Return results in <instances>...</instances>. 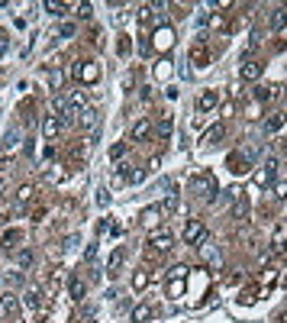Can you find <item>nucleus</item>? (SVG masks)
I'll list each match as a JSON object with an SVG mask.
<instances>
[{
  "instance_id": "obj_43",
  "label": "nucleus",
  "mask_w": 287,
  "mask_h": 323,
  "mask_svg": "<svg viewBox=\"0 0 287 323\" xmlns=\"http://www.w3.org/2000/svg\"><path fill=\"white\" fill-rule=\"evenodd\" d=\"M6 49H10V36H6V32H0V58L6 55Z\"/></svg>"
},
{
  "instance_id": "obj_46",
  "label": "nucleus",
  "mask_w": 287,
  "mask_h": 323,
  "mask_svg": "<svg viewBox=\"0 0 287 323\" xmlns=\"http://www.w3.org/2000/svg\"><path fill=\"white\" fill-rule=\"evenodd\" d=\"M133 81H136V74H133V71L123 74V91H129V87H133Z\"/></svg>"
},
{
  "instance_id": "obj_35",
  "label": "nucleus",
  "mask_w": 287,
  "mask_h": 323,
  "mask_svg": "<svg viewBox=\"0 0 287 323\" xmlns=\"http://www.w3.org/2000/svg\"><path fill=\"white\" fill-rule=\"evenodd\" d=\"M275 197L278 201H287V178H278L275 181Z\"/></svg>"
},
{
  "instance_id": "obj_52",
  "label": "nucleus",
  "mask_w": 287,
  "mask_h": 323,
  "mask_svg": "<svg viewBox=\"0 0 287 323\" xmlns=\"http://www.w3.org/2000/svg\"><path fill=\"white\" fill-rule=\"evenodd\" d=\"M284 26H287V6H284Z\"/></svg>"
},
{
  "instance_id": "obj_28",
  "label": "nucleus",
  "mask_w": 287,
  "mask_h": 323,
  "mask_svg": "<svg viewBox=\"0 0 287 323\" xmlns=\"http://www.w3.org/2000/svg\"><path fill=\"white\" fill-rule=\"evenodd\" d=\"M148 281H152V275H148L145 269L133 275V288H136V291H142V288H148Z\"/></svg>"
},
{
  "instance_id": "obj_8",
  "label": "nucleus",
  "mask_w": 287,
  "mask_h": 323,
  "mask_svg": "<svg viewBox=\"0 0 287 323\" xmlns=\"http://www.w3.org/2000/svg\"><path fill=\"white\" fill-rule=\"evenodd\" d=\"M148 246H155L158 252H168V249L174 246V236H171L168 230H155L152 236H148Z\"/></svg>"
},
{
  "instance_id": "obj_7",
  "label": "nucleus",
  "mask_w": 287,
  "mask_h": 323,
  "mask_svg": "<svg viewBox=\"0 0 287 323\" xmlns=\"http://www.w3.org/2000/svg\"><path fill=\"white\" fill-rule=\"evenodd\" d=\"M155 49H158V52H165V49H171V45H174V29H171V26H158V29H155Z\"/></svg>"
},
{
  "instance_id": "obj_12",
  "label": "nucleus",
  "mask_w": 287,
  "mask_h": 323,
  "mask_svg": "<svg viewBox=\"0 0 287 323\" xmlns=\"http://www.w3.org/2000/svg\"><path fill=\"white\" fill-rule=\"evenodd\" d=\"M68 107H71L74 116L84 113V110H87V91H71V94H68Z\"/></svg>"
},
{
  "instance_id": "obj_18",
  "label": "nucleus",
  "mask_w": 287,
  "mask_h": 323,
  "mask_svg": "<svg viewBox=\"0 0 287 323\" xmlns=\"http://www.w3.org/2000/svg\"><path fill=\"white\" fill-rule=\"evenodd\" d=\"M32 197H36V188H32V184H23V188H19V191H16V207H19V210H23V207H26V204H29V201H32Z\"/></svg>"
},
{
  "instance_id": "obj_15",
  "label": "nucleus",
  "mask_w": 287,
  "mask_h": 323,
  "mask_svg": "<svg viewBox=\"0 0 287 323\" xmlns=\"http://www.w3.org/2000/svg\"><path fill=\"white\" fill-rule=\"evenodd\" d=\"M152 136V123L148 120H136V126H133V142H142V139H148Z\"/></svg>"
},
{
  "instance_id": "obj_19",
  "label": "nucleus",
  "mask_w": 287,
  "mask_h": 323,
  "mask_svg": "<svg viewBox=\"0 0 287 323\" xmlns=\"http://www.w3.org/2000/svg\"><path fill=\"white\" fill-rule=\"evenodd\" d=\"M278 91H281V87H271V84H258V87H255V91H252V94H255V100H262V104H265V100L278 97Z\"/></svg>"
},
{
  "instance_id": "obj_39",
  "label": "nucleus",
  "mask_w": 287,
  "mask_h": 323,
  "mask_svg": "<svg viewBox=\"0 0 287 323\" xmlns=\"http://www.w3.org/2000/svg\"><path fill=\"white\" fill-rule=\"evenodd\" d=\"M58 36H61V39H71V36H74V23H65V26H58Z\"/></svg>"
},
{
  "instance_id": "obj_16",
  "label": "nucleus",
  "mask_w": 287,
  "mask_h": 323,
  "mask_svg": "<svg viewBox=\"0 0 287 323\" xmlns=\"http://www.w3.org/2000/svg\"><path fill=\"white\" fill-rule=\"evenodd\" d=\"M10 178H13V162H10V159H0V194L6 191Z\"/></svg>"
},
{
  "instance_id": "obj_38",
  "label": "nucleus",
  "mask_w": 287,
  "mask_h": 323,
  "mask_svg": "<svg viewBox=\"0 0 287 323\" xmlns=\"http://www.w3.org/2000/svg\"><path fill=\"white\" fill-rule=\"evenodd\" d=\"M123 155H126V142H116V146L110 149V159L116 162V159H123Z\"/></svg>"
},
{
  "instance_id": "obj_23",
  "label": "nucleus",
  "mask_w": 287,
  "mask_h": 323,
  "mask_svg": "<svg viewBox=\"0 0 287 323\" xmlns=\"http://www.w3.org/2000/svg\"><path fill=\"white\" fill-rule=\"evenodd\" d=\"M223 133H226V129H223V123H216V126H213V129H210V133H207V136H203V139H200V142H203V146H216V142H220V139H223Z\"/></svg>"
},
{
  "instance_id": "obj_1",
  "label": "nucleus",
  "mask_w": 287,
  "mask_h": 323,
  "mask_svg": "<svg viewBox=\"0 0 287 323\" xmlns=\"http://www.w3.org/2000/svg\"><path fill=\"white\" fill-rule=\"evenodd\" d=\"M216 194H220V191H216V181H213V175H210V171H200V175L190 178V197H194V201L213 204Z\"/></svg>"
},
{
  "instance_id": "obj_32",
  "label": "nucleus",
  "mask_w": 287,
  "mask_h": 323,
  "mask_svg": "<svg viewBox=\"0 0 287 323\" xmlns=\"http://www.w3.org/2000/svg\"><path fill=\"white\" fill-rule=\"evenodd\" d=\"M239 197H242V188H239V184H232V188L223 191V201H226V204H236Z\"/></svg>"
},
{
  "instance_id": "obj_40",
  "label": "nucleus",
  "mask_w": 287,
  "mask_h": 323,
  "mask_svg": "<svg viewBox=\"0 0 287 323\" xmlns=\"http://www.w3.org/2000/svg\"><path fill=\"white\" fill-rule=\"evenodd\" d=\"M210 26H213V29H223V26H226V16H220V13H213V16H210Z\"/></svg>"
},
{
  "instance_id": "obj_37",
  "label": "nucleus",
  "mask_w": 287,
  "mask_h": 323,
  "mask_svg": "<svg viewBox=\"0 0 287 323\" xmlns=\"http://www.w3.org/2000/svg\"><path fill=\"white\" fill-rule=\"evenodd\" d=\"M61 81H65V74H61L58 68H55V71L49 74V87H52V91H58V87H61Z\"/></svg>"
},
{
  "instance_id": "obj_21",
  "label": "nucleus",
  "mask_w": 287,
  "mask_h": 323,
  "mask_svg": "<svg viewBox=\"0 0 287 323\" xmlns=\"http://www.w3.org/2000/svg\"><path fill=\"white\" fill-rule=\"evenodd\" d=\"M16 146H19V133H16V129H6V136H3V155H6V159H10V152Z\"/></svg>"
},
{
  "instance_id": "obj_13",
  "label": "nucleus",
  "mask_w": 287,
  "mask_h": 323,
  "mask_svg": "<svg viewBox=\"0 0 287 323\" xmlns=\"http://www.w3.org/2000/svg\"><path fill=\"white\" fill-rule=\"evenodd\" d=\"M0 311H3L6 317H16L19 320V301H16V294H3V298H0Z\"/></svg>"
},
{
  "instance_id": "obj_47",
  "label": "nucleus",
  "mask_w": 287,
  "mask_h": 323,
  "mask_svg": "<svg viewBox=\"0 0 287 323\" xmlns=\"http://www.w3.org/2000/svg\"><path fill=\"white\" fill-rule=\"evenodd\" d=\"M184 275H187V269H184V265H174V269H171V278H174V281L184 278Z\"/></svg>"
},
{
  "instance_id": "obj_42",
  "label": "nucleus",
  "mask_w": 287,
  "mask_h": 323,
  "mask_svg": "<svg viewBox=\"0 0 287 323\" xmlns=\"http://www.w3.org/2000/svg\"><path fill=\"white\" fill-rule=\"evenodd\" d=\"M181 294H184V278H177L171 285V298H181Z\"/></svg>"
},
{
  "instance_id": "obj_17",
  "label": "nucleus",
  "mask_w": 287,
  "mask_h": 323,
  "mask_svg": "<svg viewBox=\"0 0 287 323\" xmlns=\"http://www.w3.org/2000/svg\"><path fill=\"white\" fill-rule=\"evenodd\" d=\"M68 294H71V301H84L87 285H84L81 278H71V281H68Z\"/></svg>"
},
{
  "instance_id": "obj_20",
  "label": "nucleus",
  "mask_w": 287,
  "mask_h": 323,
  "mask_svg": "<svg viewBox=\"0 0 287 323\" xmlns=\"http://www.w3.org/2000/svg\"><path fill=\"white\" fill-rule=\"evenodd\" d=\"M148 317H152V307H148V304H136L133 314H129V320H133V323H145Z\"/></svg>"
},
{
  "instance_id": "obj_31",
  "label": "nucleus",
  "mask_w": 287,
  "mask_h": 323,
  "mask_svg": "<svg viewBox=\"0 0 287 323\" xmlns=\"http://www.w3.org/2000/svg\"><path fill=\"white\" fill-rule=\"evenodd\" d=\"M45 10H49L52 16H65V13H68V3H58V0H49V3H45Z\"/></svg>"
},
{
  "instance_id": "obj_51",
  "label": "nucleus",
  "mask_w": 287,
  "mask_h": 323,
  "mask_svg": "<svg viewBox=\"0 0 287 323\" xmlns=\"http://www.w3.org/2000/svg\"><path fill=\"white\" fill-rule=\"evenodd\" d=\"M275 323H287V314H278V320Z\"/></svg>"
},
{
  "instance_id": "obj_30",
  "label": "nucleus",
  "mask_w": 287,
  "mask_h": 323,
  "mask_svg": "<svg viewBox=\"0 0 287 323\" xmlns=\"http://www.w3.org/2000/svg\"><path fill=\"white\" fill-rule=\"evenodd\" d=\"M171 129H174L171 120H161L158 126H155V136H158V139H168V136H171Z\"/></svg>"
},
{
  "instance_id": "obj_11",
  "label": "nucleus",
  "mask_w": 287,
  "mask_h": 323,
  "mask_svg": "<svg viewBox=\"0 0 287 323\" xmlns=\"http://www.w3.org/2000/svg\"><path fill=\"white\" fill-rule=\"evenodd\" d=\"M239 78L242 81H258L262 78V61H242V68H239Z\"/></svg>"
},
{
  "instance_id": "obj_45",
  "label": "nucleus",
  "mask_w": 287,
  "mask_h": 323,
  "mask_svg": "<svg viewBox=\"0 0 287 323\" xmlns=\"http://www.w3.org/2000/svg\"><path fill=\"white\" fill-rule=\"evenodd\" d=\"M116 49H120V55H129V36H120V45H116Z\"/></svg>"
},
{
  "instance_id": "obj_25",
  "label": "nucleus",
  "mask_w": 287,
  "mask_h": 323,
  "mask_svg": "<svg viewBox=\"0 0 287 323\" xmlns=\"http://www.w3.org/2000/svg\"><path fill=\"white\" fill-rule=\"evenodd\" d=\"M32 262H36V252H32V249H19L16 252V265H19V269H29Z\"/></svg>"
},
{
  "instance_id": "obj_5",
  "label": "nucleus",
  "mask_w": 287,
  "mask_h": 323,
  "mask_svg": "<svg viewBox=\"0 0 287 323\" xmlns=\"http://www.w3.org/2000/svg\"><path fill=\"white\" fill-rule=\"evenodd\" d=\"M220 107V91L216 87H207V91L197 97V113H210V110Z\"/></svg>"
},
{
  "instance_id": "obj_41",
  "label": "nucleus",
  "mask_w": 287,
  "mask_h": 323,
  "mask_svg": "<svg viewBox=\"0 0 287 323\" xmlns=\"http://www.w3.org/2000/svg\"><path fill=\"white\" fill-rule=\"evenodd\" d=\"M16 239H19V236H16V230H6V233H3V246H6V249H10V246L16 243Z\"/></svg>"
},
{
  "instance_id": "obj_33",
  "label": "nucleus",
  "mask_w": 287,
  "mask_h": 323,
  "mask_svg": "<svg viewBox=\"0 0 287 323\" xmlns=\"http://www.w3.org/2000/svg\"><path fill=\"white\" fill-rule=\"evenodd\" d=\"M26 304H29L32 311H39V307H42V298H39L36 288H29V291H26Z\"/></svg>"
},
{
  "instance_id": "obj_49",
  "label": "nucleus",
  "mask_w": 287,
  "mask_h": 323,
  "mask_svg": "<svg viewBox=\"0 0 287 323\" xmlns=\"http://www.w3.org/2000/svg\"><path fill=\"white\" fill-rule=\"evenodd\" d=\"M168 65H171V61H168V58H161V61H158V74H161V78H165V74H168Z\"/></svg>"
},
{
  "instance_id": "obj_22",
  "label": "nucleus",
  "mask_w": 287,
  "mask_h": 323,
  "mask_svg": "<svg viewBox=\"0 0 287 323\" xmlns=\"http://www.w3.org/2000/svg\"><path fill=\"white\" fill-rule=\"evenodd\" d=\"M245 214H249V201H245V194H242V197H239V201L229 207V217H232V220H242Z\"/></svg>"
},
{
  "instance_id": "obj_50",
  "label": "nucleus",
  "mask_w": 287,
  "mask_h": 323,
  "mask_svg": "<svg viewBox=\"0 0 287 323\" xmlns=\"http://www.w3.org/2000/svg\"><path fill=\"white\" fill-rule=\"evenodd\" d=\"M78 239H81V236H78V233H71V236H68V239H65V246H68V249H71V246H78Z\"/></svg>"
},
{
  "instance_id": "obj_3",
  "label": "nucleus",
  "mask_w": 287,
  "mask_h": 323,
  "mask_svg": "<svg viewBox=\"0 0 287 323\" xmlns=\"http://www.w3.org/2000/svg\"><path fill=\"white\" fill-rule=\"evenodd\" d=\"M74 74H78L81 84H97L100 81V65H94V61H78Z\"/></svg>"
},
{
  "instance_id": "obj_9",
  "label": "nucleus",
  "mask_w": 287,
  "mask_h": 323,
  "mask_svg": "<svg viewBox=\"0 0 287 323\" xmlns=\"http://www.w3.org/2000/svg\"><path fill=\"white\" fill-rule=\"evenodd\" d=\"M226 165H229V171H232V175H249V171H252V162L245 159L242 152H232L229 159H226Z\"/></svg>"
},
{
  "instance_id": "obj_26",
  "label": "nucleus",
  "mask_w": 287,
  "mask_h": 323,
  "mask_svg": "<svg viewBox=\"0 0 287 323\" xmlns=\"http://www.w3.org/2000/svg\"><path fill=\"white\" fill-rule=\"evenodd\" d=\"M281 126H284V113H271L268 123H265V133H278Z\"/></svg>"
},
{
  "instance_id": "obj_44",
  "label": "nucleus",
  "mask_w": 287,
  "mask_h": 323,
  "mask_svg": "<svg viewBox=\"0 0 287 323\" xmlns=\"http://www.w3.org/2000/svg\"><path fill=\"white\" fill-rule=\"evenodd\" d=\"M97 204H100V207H110V191H100V194H97Z\"/></svg>"
},
{
  "instance_id": "obj_36",
  "label": "nucleus",
  "mask_w": 287,
  "mask_h": 323,
  "mask_svg": "<svg viewBox=\"0 0 287 323\" xmlns=\"http://www.w3.org/2000/svg\"><path fill=\"white\" fill-rule=\"evenodd\" d=\"M74 13H78L81 19H91L94 16V3H78V6H74Z\"/></svg>"
},
{
  "instance_id": "obj_14",
  "label": "nucleus",
  "mask_w": 287,
  "mask_h": 323,
  "mask_svg": "<svg viewBox=\"0 0 287 323\" xmlns=\"http://www.w3.org/2000/svg\"><path fill=\"white\" fill-rule=\"evenodd\" d=\"M190 61H197V68H207L210 55H207V45H203V39H200V42H194V49H190Z\"/></svg>"
},
{
  "instance_id": "obj_6",
  "label": "nucleus",
  "mask_w": 287,
  "mask_h": 323,
  "mask_svg": "<svg viewBox=\"0 0 287 323\" xmlns=\"http://www.w3.org/2000/svg\"><path fill=\"white\" fill-rule=\"evenodd\" d=\"M275 175H278V159H268L262 168L255 171V184H258V188H268V184L275 181Z\"/></svg>"
},
{
  "instance_id": "obj_2",
  "label": "nucleus",
  "mask_w": 287,
  "mask_h": 323,
  "mask_svg": "<svg viewBox=\"0 0 287 323\" xmlns=\"http://www.w3.org/2000/svg\"><path fill=\"white\" fill-rule=\"evenodd\" d=\"M207 236H210V230H207L203 220H187V226H184V243H187V246L207 243Z\"/></svg>"
},
{
  "instance_id": "obj_29",
  "label": "nucleus",
  "mask_w": 287,
  "mask_h": 323,
  "mask_svg": "<svg viewBox=\"0 0 287 323\" xmlns=\"http://www.w3.org/2000/svg\"><path fill=\"white\" fill-rule=\"evenodd\" d=\"M81 126L84 129H97V110H84V113H81Z\"/></svg>"
},
{
  "instance_id": "obj_10",
  "label": "nucleus",
  "mask_w": 287,
  "mask_h": 323,
  "mask_svg": "<svg viewBox=\"0 0 287 323\" xmlns=\"http://www.w3.org/2000/svg\"><path fill=\"white\" fill-rule=\"evenodd\" d=\"M61 126H65V123H61L58 116H42V136H45V139H58Z\"/></svg>"
},
{
  "instance_id": "obj_34",
  "label": "nucleus",
  "mask_w": 287,
  "mask_h": 323,
  "mask_svg": "<svg viewBox=\"0 0 287 323\" xmlns=\"http://www.w3.org/2000/svg\"><path fill=\"white\" fill-rule=\"evenodd\" d=\"M268 23H271V29H281V26H284V6H278V10L271 13Z\"/></svg>"
},
{
  "instance_id": "obj_27",
  "label": "nucleus",
  "mask_w": 287,
  "mask_h": 323,
  "mask_svg": "<svg viewBox=\"0 0 287 323\" xmlns=\"http://www.w3.org/2000/svg\"><path fill=\"white\" fill-rule=\"evenodd\" d=\"M129 168H133V165H120V171H113V188H123V184L129 181Z\"/></svg>"
},
{
  "instance_id": "obj_48",
  "label": "nucleus",
  "mask_w": 287,
  "mask_h": 323,
  "mask_svg": "<svg viewBox=\"0 0 287 323\" xmlns=\"http://www.w3.org/2000/svg\"><path fill=\"white\" fill-rule=\"evenodd\" d=\"M10 285H23V272H10Z\"/></svg>"
},
{
  "instance_id": "obj_24",
  "label": "nucleus",
  "mask_w": 287,
  "mask_h": 323,
  "mask_svg": "<svg viewBox=\"0 0 287 323\" xmlns=\"http://www.w3.org/2000/svg\"><path fill=\"white\" fill-rule=\"evenodd\" d=\"M120 265H123V249H116L113 256H110V262H107V275L116 278V275H120Z\"/></svg>"
},
{
  "instance_id": "obj_4",
  "label": "nucleus",
  "mask_w": 287,
  "mask_h": 323,
  "mask_svg": "<svg viewBox=\"0 0 287 323\" xmlns=\"http://www.w3.org/2000/svg\"><path fill=\"white\" fill-rule=\"evenodd\" d=\"M174 201V197H171ZM171 201H165V204H152V207H145L142 210V223L145 226H158L161 223V217H165V210L171 207Z\"/></svg>"
}]
</instances>
